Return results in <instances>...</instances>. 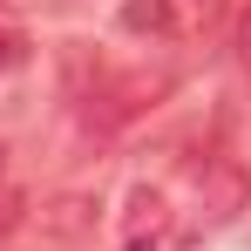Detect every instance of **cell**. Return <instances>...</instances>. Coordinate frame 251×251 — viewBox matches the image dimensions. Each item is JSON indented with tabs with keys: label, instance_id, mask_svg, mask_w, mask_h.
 I'll return each mask as SVG.
<instances>
[{
	"label": "cell",
	"instance_id": "cell-1",
	"mask_svg": "<svg viewBox=\"0 0 251 251\" xmlns=\"http://www.w3.org/2000/svg\"><path fill=\"white\" fill-rule=\"evenodd\" d=\"M224 21V0H129L123 27L129 34H156V41H204L210 27Z\"/></svg>",
	"mask_w": 251,
	"mask_h": 251
},
{
	"label": "cell",
	"instance_id": "cell-2",
	"mask_svg": "<svg viewBox=\"0 0 251 251\" xmlns=\"http://www.w3.org/2000/svg\"><path fill=\"white\" fill-rule=\"evenodd\" d=\"M95 197L88 190H61V197H48L41 210H27V224H34V238H48V245H82L88 231H95Z\"/></svg>",
	"mask_w": 251,
	"mask_h": 251
},
{
	"label": "cell",
	"instance_id": "cell-3",
	"mask_svg": "<svg viewBox=\"0 0 251 251\" xmlns=\"http://www.w3.org/2000/svg\"><path fill=\"white\" fill-rule=\"evenodd\" d=\"M163 224H170V197L150 190V183H136V190H129V210H123V238L143 245V238H156Z\"/></svg>",
	"mask_w": 251,
	"mask_h": 251
},
{
	"label": "cell",
	"instance_id": "cell-4",
	"mask_svg": "<svg viewBox=\"0 0 251 251\" xmlns=\"http://www.w3.org/2000/svg\"><path fill=\"white\" fill-rule=\"evenodd\" d=\"M21 224H27V197H21V190H7V183H0V238H14V231H21Z\"/></svg>",
	"mask_w": 251,
	"mask_h": 251
},
{
	"label": "cell",
	"instance_id": "cell-5",
	"mask_svg": "<svg viewBox=\"0 0 251 251\" xmlns=\"http://www.w3.org/2000/svg\"><path fill=\"white\" fill-rule=\"evenodd\" d=\"M21 61H27V34H21V27H0V75L21 68Z\"/></svg>",
	"mask_w": 251,
	"mask_h": 251
},
{
	"label": "cell",
	"instance_id": "cell-6",
	"mask_svg": "<svg viewBox=\"0 0 251 251\" xmlns=\"http://www.w3.org/2000/svg\"><path fill=\"white\" fill-rule=\"evenodd\" d=\"M238 61H245V75H251V7H245V21H238Z\"/></svg>",
	"mask_w": 251,
	"mask_h": 251
}]
</instances>
